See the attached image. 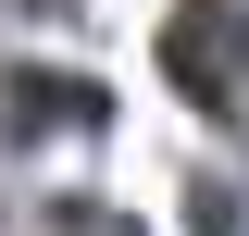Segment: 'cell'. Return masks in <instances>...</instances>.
<instances>
[{
  "mask_svg": "<svg viewBox=\"0 0 249 236\" xmlns=\"http://www.w3.org/2000/svg\"><path fill=\"white\" fill-rule=\"evenodd\" d=\"M62 137H100V87L13 62V75H0V149H62Z\"/></svg>",
  "mask_w": 249,
  "mask_h": 236,
  "instance_id": "6da1fadb",
  "label": "cell"
},
{
  "mask_svg": "<svg viewBox=\"0 0 249 236\" xmlns=\"http://www.w3.org/2000/svg\"><path fill=\"white\" fill-rule=\"evenodd\" d=\"M37 236H137V224H124L112 199H50V211H37Z\"/></svg>",
  "mask_w": 249,
  "mask_h": 236,
  "instance_id": "7a4b0ae2",
  "label": "cell"
}]
</instances>
